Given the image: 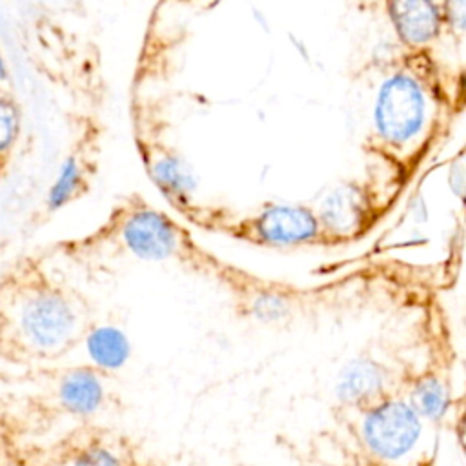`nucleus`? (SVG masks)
Wrapping results in <instances>:
<instances>
[{
	"mask_svg": "<svg viewBox=\"0 0 466 466\" xmlns=\"http://www.w3.org/2000/svg\"><path fill=\"white\" fill-rule=\"evenodd\" d=\"M344 413L362 466H435L437 426L400 393Z\"/></svg>",
	"mask_w": 466,
	"mask_h": 466,
	"instance_id": "f257e3e1",
	"label": "nucleus"
},
{
	"mask_svg": "<svg viewBox=\"0 0 466 466\" xmlns=\"http://www.w3.org/2000/svg\"><path fill=\"white\" fill-rule=\"evenodd\" d=\"M18 320L35 351L47 357L62 355L89 335L73 300L53 288H38L25 297Z\"/></svg>",
	"mask_w": 466,
	"mask_h": 466,
	"instance_id": "f03ea898",
	"label": "nucleus"
},
{
	"mask_svg": "<svg viewBox=\"0 0 466 466\" xmlns=\"http://www.w3.org/2000/svg\"><path fill=\"white\" fill-rule=\"evenodd\" d=\"M40 466H155L146 451L115 428L86 424L71 430L51 446Z\"/></svg>",
	"mask_w": 466,
	"mask_h": 466,
	"instance_id": "7ed1b4c3",
	"label": "nucleus"
},
{
	"mask_svg": "<svg viewBox=\"0 0 466 466\" xmlns=\"http://www.w3.org/2000/svg\"><path fill=\"white\" fill-rule=\"evenodd\" d=\"M426 95L420 84L408 73H393L377 89L371 118L377 135L402 146L413 140L426 122Z\"/></svg>",
	"mask_w": 466,
	"mask_h": 466,
	"instance_id": "20e7f679",
	"label": "nucleus"
},
{
	"mask_svg": "<svg viewBox=\"0 0 466 466\" xmlns=\"http://www.w3.org/2000/svg\"><path fill=\"white\" fill-rule=\"evenodd\" d=\"M122 238L126 248L146 262L167 260L177 255L180 246L173 222L155 209H140L129 215L122 228Z\"/></svg>",
	"mask_w": 466,
	"mask_h": 466,
	"instance_id": "39448f33",
	"label": "nucleus"
},
{
	"mask_svg": "<svg viewBox=\"0 0 466 466\" xmlns=\"http://www.w3.org/2000/svg\"><path fill=\"white\" fill-rule=\"evenodd\" d=\"M255 231V237L268 246L295 248L320 235V220L304 206L273 204L257 217Z\"/></svg>",
	"mask_w": 466,
	"mask_h": 466,
	"instance_id": "423d86ee",
	"label": "nucleus"
},
{
	"mask_svg": "<svg viewBox=\"0 0 466 466\" xmlns=\"http://www.w3.org/2000/svg\"><path fill=\"white\" fill-rule=\"evenodd\" d=\"M55 395L64 413L89 420L107 402L106 371L95 366L71 368L58 379Z\"/></svg>",
	"mask_w": 466,
	"mask_h": 466,
	"instance_id": "0eeeda50",
	"label": "nucleus"
},
{
	"mask_svg": "<svg viewBox=\"0 0 466 466\" xmlns=\"http://www.w3.org/2000/svg\"><path fill=\"white\" fill-rule=\"evenodd\" d=\"M388 15L408 46L433 42L442 27V9L437 0H388Z\"/></svg>",
	"mask_w": 466,
	"mask_h": 466,
	"instance_id": "6e6552de",
	"label": "nucleus"
},
{
	"mask_svg": "<svg viewBox=\"0 0 466 466\" xmlns=\"http://www.w3.org/2000/svg\"><path fill=\"white\" fill-rule=\"evenodd\" d=\"M320 218L328 228L339 233L359 228L364 218V200L360 193L350 186L333 189L320 206Z\"/></svg>",
	"mask_w": 466,
	"mask_h": 466,
	"instance_id": "1a4fd4ad",
	"label": "nucleus"
},
{
	"mask_svg": "<svg viewBox=\"0 0 466 466\" xmlns=\"http://www.w3.org/2000/svg\"><path fill=\"white\" fill-rule=\"evenodd\" d=\"M153 182L173 198H186L197 189V175L191 166L175 155L160 157L151 166Z\"/></svg>",
	"mask_w": 466,
	"mask_h": 466,
	"instance_id": "9d476101",
	"label": "nucleus"
},
{
	"mask_svg": "<svg viewBox=\"0 0 466 466\" xmlns=\"http://www.w3.org/2000/svg\"><path fill=\"white\" fill-rule=\"evenodd\" d=\"M82 184V169L75 157H67L60 167L58 173L47 191V208L49 209H60L66 206L78 191Z\"/></svg>",
	"mask_w": 466,
	"mask_h": 466,
	"instance_id": "9b49d317",
	"label": "nucleus"
},
{
	"mask_svg": "<svg viewBox=\"0 0 466 466\" xmlns=\"http://www.w3.org/2000/svg\"><path fill=\"white\" fill-rule=\"evenodd\" d=\"M20 135V109L11 96L0 93V158L5 157Z\"/></svg>",
	"mask_w": 466,
	"mask_h": 466,
	"instance_id": "f8f14e48",
	"label": "nucleus"
},
{
	"mask_svg": "<svg viewBox=\"0 0 466 466\" xmlns=\"http://www.w3.org/2000/svg\"><path fill=\"white\" fill-rule=\"evenodd\" d=\"M446 9H448L450 24L462 29L464 27V0H448Z\"/></svg>",
	"mask_w": 466,
	"mask_h": 466,
	"instance_id": "ddd939ff",
	"label": "nucleus"
},
{
	"mask_svg": "<svg viewBox=\"0 0 466 466\" xmlns=\"http://www.w3.org/2000/svg\"><path fill=\"white\" fill-rule=\"evenodd\" d=\"M7 80H9V71H7L5 60L2 56V53H0V93H4V87H5Z\"/></svg>",
	"mask_w": 466,
	"mask_h": 466,
	"instance_id": "4468645a",
	"label": "nucleus"
}]
</instances>
